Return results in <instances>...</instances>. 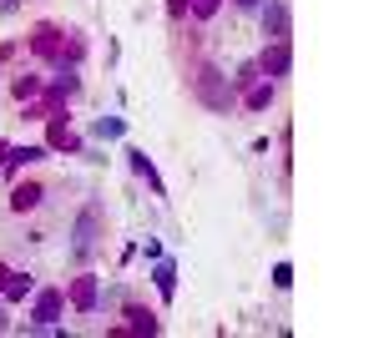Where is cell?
<instances>
[{"label": "cell", "instance_id": "cell-14", "mask_svg": "<svg viewBox=\"0 0 379 338\" xmlns=\"http://www.w3.org/2000/svg\"><path fill=\"white\" fill-rule=\"evenodd\" d=\"M268 101H274V86H258V91H253V96H248V106H253V111H263V106H268Z\"/></svg>", "mask_w": 379, "mask_h": 338}, {"label": "cell", "instance_id": "cell-15", "mask_svg": "<svg viewBox=\"0 0 379 338\" xmlns=\"http://www.w3.org/2000/svg\"><path fill=\"white\" fill-rule=\"evenodd\" d=\"M218 11V0H192V16H212Z\"/></svg>", "mask_w": 379, "mask_h": 338}, {"label": "cell", "instance_id": "cell-16", "mask_svg": "<svg viewBox=\"0 0 379 338\" xmlns=\"http://www.w3.org/2000/svg\"><path fill=\"white\" fill-rule=\"evenodd\" d=\"M253 76H258V66H253V61H248V66H243V71H238V76H233V81H238V86H253Z\"/></svg>", "mask_w": 379, "mask_h": 338}, {"label": "cell", "instance_id": "cell-13", "mask_svg": "<svg viewBox=\"0 0 379 338\" xmlns=\"http://www.w3.org/2000/svg\"><path fill=\"white\" fill-rule=\"evenodd\" d=\"M274 288H294V268H289V263L274 268Z\"/></svg>", "mask_w": 379, "mask_h": 338}, {"label": "cell", "instance_id": "cell-3", "mask_svg": "<svg viewBox=\"0 0 379 338\" xmlns=\"http://www.w3.org/2000/svg\"><path fill=\"white\" fill-rule=\"evenodd\" d=\"M268 76H289V66H294V56H289V41H274L263 51V61H258Z\"/></svg>", "mask_w": 379, "mask_h": 338}, {"label": "cell", "instance_id": "cell-4", "mask_svg": "<svg viewBox=\"0 0 379 338\" xmlns=\"http://www.w3.org/2000/svg\"><path fill=\"white\" fill-rule=\"evenodd\" d=\"M31 318H36V328H56V318H61V293H41L36 308H31Z\"/></svg>", "mask_w": 379, "mask_h": 338}, {"label": "cell", "instance_id": "cell-17", "mask_svg": "<svg viewBox=\"0 0 379 338\" xmlns=\"http://www.w3.org/2000/svg\"><path fill=\"white\" fill-rule=\"evenodd\" d=\"M56 91H66V96H71V91H76V76H71V71H61V76H56Z\"/></svg>", "mask_w": 379, "mask_h": 338}, {"label": "cell", "instance_id": "cell-10", "mask_svg": "<svg viewBox=\"0 0 379 338\" xmlns=\"http://www.w3.org/2000/svg\"><path fill=\"white\" fill-rule=\"evenodd\" d=\"M96 137H106V142H112V137H122V117H101L96 127H91Z\"/></svg>", "mask_w": 379, "mask_h": 338}, {"label": "cell", "instance_id": "cell-7", "mask_svg": "<svg viewBox=\"0 0 379 338\" xmlns=\"http://www.w3.org/2000/svg\"><path fill=\"white\" fill-rule=\"evenodd\" d=\"M152 278H157V293H162V298H172V288H177V268L157 258V273H152Z\"/></svg>", "mask_w": 379, "mask_h": 338}, {"label": "cell", "instance_id": "cell-11", "mask_svg": "<svg viewBox=\"0 0 379 338\" xmlns=\"http://www.w3.org/2000/svg\"><path fill=\"white\" fill-rule=\"evenodd\" d=\"M11 202H16V212H26V207H36V202H41V187H21Z\"/></svg>", "mask_w": 379, "mask_h": 338}, {"label": "cell", "instance_id": "cell-12", "mask_svg": "<svg viewBox=\"0 0 379 338\" xmlns=\"http://www.w3.org/2000/svg\"><path fill=\"white\" fill-rule=\"evenodd\" d=\"M127 318H132V328H142V333H157V318H152V313H142V308H132Z\"/></svg>", "mask_w": 379, "mask_h": 338}, {"label": "cell", "instance_id": "cell-1", "mask_svg": "<svg viewBox=\"0 0 379 338\" xmlns=\"http://www.w3.org/2000/svg\"><path fill=\"white\" fill-rule=\"evenodd\" d=\"M96 228H101V212H96V207H86V212L76 217V243H71V253H76V258H91V248H96Z\"/></svg>", "mask_w": 379, "mask_h": 338}, {"label": "cell", "instance_id": "cell-18", "mask_svg": "<svg viewBox=\"0 0 379 338\" xmlns=\"http://www.w3.org/2000/svg\"><path fill=\"white\" fill-rule=\"evenodd\" d=\"M238 6H263V0H238Z\"/></svg>", "mask_w": 379, "mask_h": 338}, {"label": "cell", "instance_id": "cell-6", "mask_svg": "<svg viewBox=\"0 0 379 338\" xmlns=\"http://www.w3.org/2000/svg\"><path fill=\"white\" fill-rule=\"evenodd\" d=\"M197 86H202V101H207V106H228V91L218 86V71H202Z\"/></svg>", "mask_w": 379, "mask_h": 338}, {"label": "cell", "instance_id": "cell-5", "mask_svg": "<svg viewBox=\"0 0 379 338\" xmlns=\"http://www.w3.org/2000/svg\"><path fill=\"white\" fill-rule=\"evenodd\" d=\"M127 157H132V172H137V177H147V187L162 197V177H157V167L147 162V152H127Z\"/></svg>", "mask_w": 379, "mask_h": 338}, {"label": "cell", "instance_id": "cell-9", "mask_svg": "<svg viewBox=\"0 0 379 338\" xmlns=\"http://www.w3.org/2000/svg\"><path fill=\"white\" fill-rule=\"evenodd\" d=\"M6 278H11V283H6V298H26V293H31V278H26V273H6Z\"/></svg>", "mask_w": 379, "mask_h": 338}, {"label": "cell", "instance_id": "cell-2", "mask_svg": "<svg viewBox=\"0 0 379 338\" xmlns=\"http://www.w3.org/2000/svg\"><path fill=\"white\" fill-rule=\"evenodd\" d=\"M263 31L274 41H289V0H268L263 6Z\"/></svg>", "mask_w": 379, "mask_h": 338}, {"label": "cell", "instance_id": "cell-8", "mask_svg": "<svg viewBox=\"0 0 379 338\" xmlns=\"http://www.w3.org/2000/svg\"><path fill=\"white\" fill-rule=\"evenodd\" d=\"M71 298H76V308H96V283H91V278H81V283L71 288Z\"/></svg>", "mask_w": 379, "mask_h": 338}]
</instances>
